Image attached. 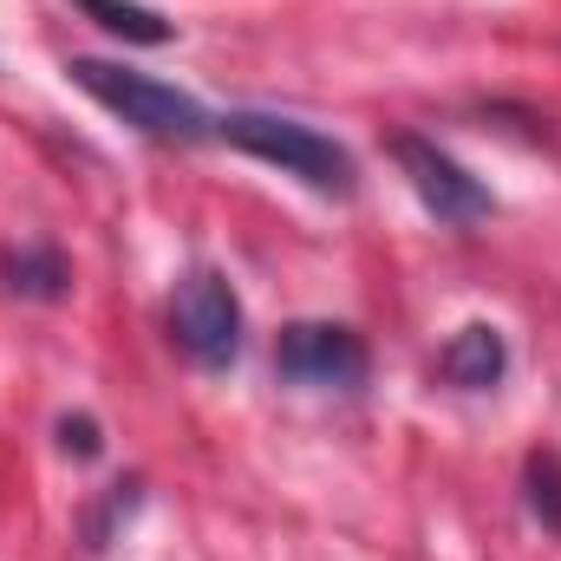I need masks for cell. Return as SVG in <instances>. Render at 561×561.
<instances>
[{
    "label": "cell",
    "instance_id": "6da1fadb",
    "mask_svg": "<svg viewBox=\"0 0 561 561\" xmlns=\"http://www.w3.org/2000/svg\"><path fill=\"white\" fill-rule=\"evenodd\" d=\"M66 72H72V85H79L85 99H99L112 118H125L144 138H157V144L216 138V118H209L190 92H176V85H163V79H150V72L112 66V59H72Z\"/></svg>",
    "mask_w": 561,
    "mask_h": 561
},
{
    "label": "cell",
    "instance_id": "7a4b0ae2",
    "mask_svg": "<svg viewBox=\"0 0 561 561\" xmlns=\"http://www.w3.org/2000/svg\"><path fill=\"white\" fill-rule=\"evenodd\" d=\"M216 138H229L236 150L275 163L287 176H300L307 190L320 196H353L359 190V163L346 144H333L327 131L300 125V118H280V112H222L216 118Z\"/></svg>",
    "mask_w": 561,
    "mask_h": 561
},
{
    "label": "cell",
    "instance_id": "3957f363",
    "mask_svg": "<svg viewBox=\"0 0 561 561\" xmlns=\"http://www.w3.org/2000/svg\"><path fill=\"white\" fill-rule=\"evenodd\" d=\"M170 333L176 346L203 366V373H229L242 359V333H249V313H242V294L222 268H190L170 287Z\"/></svg>",
    "mask_w": 561,
    "mask_h": 561
},
{
    "label": "cell",
    "instance_id": "277c9868",
    "mask_svg": "<svg viewBox=\"0 0 561 561\" xmlns=\"http://www.w3.org/2000/svg\"><path fill=\"white\" fill-rule=\"evenodd\" d=\"M275 373L287 386H313V392H359L373 373V353L340 320H294L275 340Z\"/></svg>",
    "mask_w": 561,
    "mask_h": 561
},
{
    "label": "cell",
    "instance_id": "5b68a950",
    "mask_svg": "<svg viewBox=\"0 0 561 561\" xmlns=\"http://www.w3.org/2000/svg\"><path fill=\"white\" fill-rule=\"evenodd\" d=\"M392 150V163L405 170V183H412V196H419L424 209L444 222V229H477L483 216H496V196L450 157V150H437L431 138L419 131H399V138L386 144Z\"/></svg>",
    "mask_w": 561,
    "mask_h": 561
},
{
    "label": "cell",
    "instance_id": "8992f818",
    "mask_svg": "<svg viewBox=\"0 0 561 561\" xmlns=\"http://www.w3.org/2000/svg\"><path fill=\"white\" fill-rule=\"evenodd\" d=\"M437 373H444V386H457V392H496L503 373H510V340H503V327H490V320L457 327V333L444 340V353H437Z\"/></svg>",
    "mask_w": 561,
    "mask_h": 561
},
{
    "label": "cell",
    "instance_id": "52a82bcc",
    "mask_svg": "<svg viewBox=\"0 0 561 561\" xmlns=\"http://www.w3.org/2000/svg\"><path fill=\"white\" fill-rule=\"evenodd\" d=\"M0 280H7V294L53 307V300L72 294V262H66L59 242H20V249L0 255Z\"/></svg>",
    "mask_w": 561,
    "mask_h": 561
},
{
    "label": "cell",
    "instance_id": "ba28073f",
    "mask_svg": "<svg viewBox=\"0 0 561 561\" xmlns=\"http://www.w3.org/2000/svg\"><path fill=\"white\" fill-rule=\"evenodd\" d=\"M85 20H99L112 39H131V46H163L176 26L157 13V7H138V0H79Z\"/></svg>",
    "mask_w": 561,
    "mask_h": 561
},
{
    "label": "cell",
    "instance_id": "9c48e42d",
    "mask_svg": "<svg viewBox=\"0 0 561 561\" xmlns=\"http://www.w3.org/2000/svg\"><path fill=\"white\" fill-rule=\"evenodd\" d=\"M523 490H529V510H536V523L561 536V450H536L529 463H523Z\"/></svg>",
    "mask_w": 561,
    "mask_h": 561
},
{
    "label": "cell",
    "instance_id": "30bf717a",
    "mask_svg": "<svg viewBox=\"0 0 561 561\" xmlns=\"http://www.w3.org/2000/svg\"><path fill=\"white\" fill-rule=\"evenodd\" d=\"M138 496H144L138 477H131V483H112V490H105V503L85 516V549H112V529L138 510Z\"/></svg>",
    "mask_w": 561,
    "mask_h": 561
},
{
    "label": "cell",
    "instance_id": "8fae6325",
    "mask_svg": "<svg viewBox=\"0 0 561 561\" xmlns=\"http://www.w3.org/2000/svg\"><path fill=\"white\" fill-rule=\"evenodd\" d=\"M59 444H66V457H99V450H105L99 424L85 419V412H79V419H59Z\"/></svg>",
    "mask_w": 561,
    "mask_h": 561
}]
</instances>
